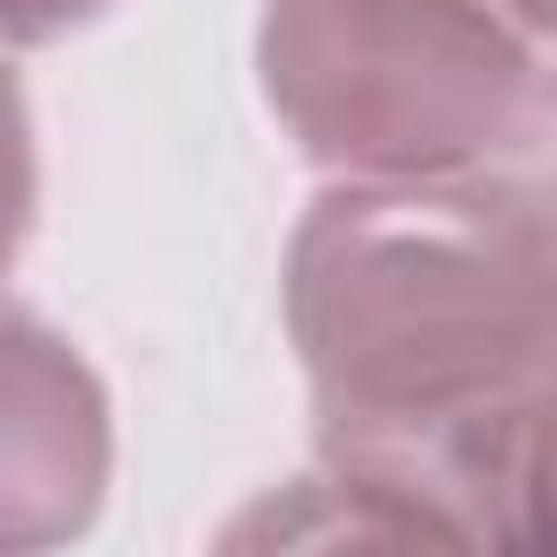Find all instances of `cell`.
<instances>
[{
	"label": "cell",
	"instance_id": "cell-1",
	"mask_svg": "<svg viewBox=\"0 0 557 557\" xmlns=\"http://www.w3.org/2000/svg\"><path fill=\"white\" fill-rule=\"evenodd\" d=\"M287 331L322 418V470L235 540L531 531L557 252L540 174H418L322 191L287 244Z\"/></svg>",
	"mask_w": 557,
	"mask_h": 557
},
{
	"label": "cell",
	"instance_id": "cell-4",
	"mask_svg": "<svg viewBox=\"0 0 557 557\" xmlns=\"http://www.w3.org/2000/svg\"><path fill=\"white\" fill-rule=\"evenodd\" d=\"M35 226V122H26V87L0 70V270L17 261Z\"/></svg>",
	"mask_w": 557,
	"mask_h": 557
},
{
	"label": "cell",
	"instance_id": "cell-2",
	"mask_svg": "<svg viewBox=\"0 0 557 557\" xmlns=\"http://www.w3.org/2000/svg\"><path fill=\"white\" fill-rule=\"evenodd\" d=\"M261 96L348 183L487 174L548 131L540 44L496 0H261Z\"/></svg>",
	"mask_w": 557,
	"mask_h": 557
},
{
	"label": "cell",
	"instance_id": "cell-3",
	"mask_svg": "<svg viewBox=\"0 0 557 557\" xmlns=\"http://www.w3.org/2000/svg\"><path fill=\"white\" fill-rule=\"evenodd\" d=\"M113 479V409L96 366L0 296V557L61 548L96 522Z\"/></svg>",
	"mask_w": 557,
	"mask_h": 557
},
{
	"label": "cell",
	"instance_id": "cell-5",
	"mask_svg": "<svg viewBox=\"0 0 557 557\" xmlns=\"http://www.w3.org/2000/svg\"><path fill=\"white\" fill-rule=\"evenodd\" d=\"M113 0H0V44H61L78 26H96Z\"/></svg>",
	"mask_w": 557,
	"mask_h": 557
}]
</instances>
